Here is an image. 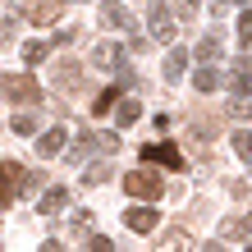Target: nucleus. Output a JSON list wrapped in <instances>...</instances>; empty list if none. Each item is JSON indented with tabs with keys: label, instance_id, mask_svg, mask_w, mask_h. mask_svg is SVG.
I'll return each mask as SVG.
<instances>
[{
	"label": "nucleus",
	"instance_id": "obj_25",
	"mask_svg": "<svg viewBox=\"0 0 252 252\" xmlns=\"http://www.w3.org/2000/svg\"><path fill=\"white\" fill-rule=\"evenodd\" d=\"M73 234H78V239H87V234H92V216H73Z\"/></svg>",
	"mask_w": 252,
	"mask_h": 252
},
{
	"label": "nucleus",
	"instance_id": "obj_2",
	"mask_svg": "<svg viewBox=\"0 0 252 252\" xmlns=\"http://www.w3.org/2000/svg\"><path fill=\"white\" fill-rule=\"evenodd\" d=\"M124 192L142 197V202H156V197H165V179L156 170H133V174H124Z\"/></svg>",
	"mask_w": 252,
	"mask_h": 252
},
{
	"label": "nucleus",
	"instance_id": "obj_15",
	"mask_svg": "<svg viewBox=\"0 0 252 252\" xmlns=\"http://www.w3.org/2000/svg\"><path fill=\"white\" fill-rule=\"evenodd\" d=\"M225 83H229V92H234V96H248V92H252V73H248V69H234Z\"/></svg>",
	"mask_w": 252,
	"mask_h": 252
},
{
	"label": "nucleus",
	"instance_id": "obj_3",
	"mask_svg": "<svg viewBox=\"0 0 252 252\" xmlns=\"http://www.w3.org/2000/svg\"><path fill=\"white\" fill-rule=\"evenodd\" d=\"M0 92L9 101H23V106H37L41 101V87H37V78H28V73H0Z\"/></svg>",
	"mask_w": 252,
	"mask_h": 252
},
{
	"label": "nucleus",
	"instance_id": "obj_20",
	"mask_svg": "<svg viewBox=\"0 0 252 252\" xmlns=\"http://www.w3.org/2000/svg\"><path fill=\"white\" fill-rule=\"evenodd\" d=\"M46 60V41H23V64H37Z\"/></svg>",
	"mask_w": 252,
	"mask_h": 252
},
{
	"label": "nucleus",
	"instance_id": "obj_16",
	"mask_svg": "<svg viewBox=\"0 0 252 252\" xmlns=\"http://www.w3.org/2000/svg\"><path fill=\"white\" fill-rule=\"evenodd\" d=\"M248 234H252L248 220H239V216H229L225 225H220V239H248Z\"/></svg>",
	"mask_w": 252,
	"mask_h": 252
},
{
	"label": "nucleus",
	"instance_id": "obj_22",
	"mask_svg": "<svg viewBox=\"0 0 252 252\" xmlns=\"http://www.w3.org/2000/svg\"><path fill=\"white\" fill-rule=\"evenodd\" d=\"M229 115H234V120H252V101L248 96H234L229 101Z\"/></svg>",
	"mask_w": 252,
	"mask_h": 252
},
{
	"label": "nucleus",
	"instance_id": "obj_26",
	"mask_svg": "<svg viewBox=\"0 0 252 252\" xmlns=\"http://www.w3.org/2000/svg\"><path fill=\"white\" fill-rule=\"evenodd\" d=\"M239 41H252V9L239 14Z\"/></svg>",
	"mask_w": 252,
	"mask_h": 252
},
{
	"label": "nucleus",
	"instance_id": "obj_17",
	"mask_svg": "<svg viewBox=\"0 0 252 252\" xmlns=\"http://www.w3.org/2000/svg\"><path fill=\"white\" fill-rule=\"evenodd\" d=\"M184 64H188V55H184V51H170V55H165V78H170V83L184 78Z\"/></svg>",
	"mask_w": 252,
	"mask_h": 252
},
{
	"label": "nucleus",
	"instance_id": "obj_10",
	"mask_svg": "<svg viewBox=\"0 0 252 252\" xmlns=\"http://www.w3.org/2000/svg\"><path fill=\"white\" fill-rule=\"evenodd\" d=\"M192 87H197V92H216V87H220V69L202 64L197 73H192Z\"/></svg>",
	"mask_w": 252,
	"mask_h": 252
},
{
	"label": "nucleus",
	"instance_id": "obj_28",
	"mask_svg": "<svg viewBox=\"0 0 252 252\" xmlns=\"http://www.w3.org/2000/svg\"><path fill=\"white\" fill-rule=\"evenodd\" d=\"M248 229H252V220H248Z\"/></svg>",
	"mask_w": 252,
	"mask_h": 252
},
{
	"label": "nucleus",
	"instance_id": "obj_24",
	"mask_svg": "<svg viewBox=\"0 0 252 252\" xmlns=\"http://www.w3.org/2000/svg\"><path fill=\"white\" fill-rule=\"evenodd\" d=\"M87 248L92 252H115V243L106 239V234H87Z\"/></svg>",
	"mask_w": 252,
	"mask_h": 252
},
{
	"label": "nucleus",
	"instance_id": "obj_21",
	"mask_svg": "<svg viewBox=\"0 0 252 252\" xmlns=\"http://www.w3.org/2000/svg\"><path fill=\"white\" fill-rule=\"evenodd\" d=\"M14 133H37V115L32 110H19V115H14Z\"/></svg>",
	"mask_w": 252,
	"mask_h": 252
},
{
	"label": "nucleus",
	"instance_id": "obj_11",
	"mask_svg": "<svg viewBox=\"0 0 252 252\" xmlns=\"http://www.w3.org/2000/svg\"><path fill=\"white\" fill-rule=\"evenodd\" d=\"M28 19H37V23H55L60 19V0H41V5L28 9Z\"/></svg>",
	"mask_w": 252,
	"mask_h": 252
},
{
	"label": "nucleus",
	"instance_id": "obj_1",
	"mask_svg": "<svg viewBox=\"0 0 252 252\" xmlns=\"http://www.w3.org/2000/svg\"><path fill=\"white\" fill-rule=\"evenodd\" d=\"M41 179L32 170H23L19 160H0V206H9V202H19L28 188H37Z\"/></svg>",
	"mask_w": 252,
	"mask_h": 252
},
{
	"label": "nucleus",
	"instance_id": "obj_7",
	"mask_svg": "<svg viewBox=\"0 0 252 252\" xmlns=\"http://www.w3.org/2000/svg\"><path fill=\"white\" fill-rule=\"evenodd\" d=\"M101 23L106 28H133V14L120 5V0H106V5H101Z\"/></svg>",
	"mask_w": 252,
	"mask_h": 252
},
{
	"label": "nucleus",
	"instance_id": "obj_23",
	"mask_svg": "<svg viewBox=\"0 0 252 252\" xmlns=\"http://www.w3.org/2000/svg\"><path fill=\"white\" fill-rule=\"evenodd\" d=\"M106 174H110V165L101 160V165H87V174H83V179H87V184H106Z\"/></svg>",
	"mask_w": 252,
	"mask_h": 252
},
{
	"label": "nucleus",
	"instance_id": "obj_27",
	"mask_svg": "<svg viewBox=\"0 0 252 252\" xmlns=\"http://www.w3.org/2000/svg\"><path fill=\"white\" fill-rule=\"evenodd\" d=\"M188 5H197V0H188Z\"/></svg>",
	"mask_w": 252,
	"mask_h": 252
},
{
	"label": "nucleus",
	"instance_id": "obj_6",
	"mask_svg": "<svg viewBox=\"0 0 252 252\" xmlns=\"http://www.w3.org/2000/svg\"><path fill=\"white\" fill-rule=\"evenodd\" d=\"M142 160H156V165H170V170H184V156L174 152L170 142H152V147H142Z\"/></svg>",
	"mask_w": 252,
	"mask_h": 252
},
{
	"label": "nucleus",
	"instance_id": "obj_19",
	"mask_svg": "<svg viewBox=\"0 0 252 252\" xmlns=\"http://www.w3.org/2000/svg\"><path fill=\"white\" fill-rule=\"evenodd\" d=\"M234 152L252 165V128H239V133H234Z\"/></svg>",
	"mask_w": 252,
	"mask_h": 252
},
{
	"label": "nucleus",
	"instance_id": "obj_14",
	"mask_svg": "<svg viewBox=\"0 0 252 252\" xmlns=\"http://www.w3.org/2000/svg\"><path fill=\"white\" fill-rule=\"evenodd\" d=\"M120 92H124V83H115V87H106V92H101L96 101H92V115H106L115 101H120Z\"/></svg>",
	"mask_w": 252,
	"mask_h": 252
},
{
	"label": "nucleus",
	"instance_id": "obj_4",
	"mask_svg": "<svg viewBox=\"0 0 252 252\" xmlns=\"http://www.w3.org/2000/svg\"><path fill=\"white\" fill-rule=\"evenodd\" d=\"M174 32H179V28H174V14L160 5V0H152V37L156 41H174Z\"/></svg>",
	"mask_w": 252,
	"mask_h": 252
},
{
	"label": "nucleus",
	"instance_id": "obj_13",
	"mask_svg": "<svg viewBox=\"0 0 252 252\" xmlns=\"http://www.w3.org/2000/svg\"><path fill=\"white\" fill-rule=\"evenodd\" d=\"M64 202H69V192H64V188H51L46 197H41V216H55V211H64Z\"/></svg>",
	"mask_w": 252,
	"mask_h": 252
},
{
	"label": "nucleus",
	"instance_id": "obj_5",
	"mask_svg": "<svg viewBox=\"0 0 252 252\" xmlns=\"http://www.w3.org/2000/svg\"><path fill=\"white\" fill-rule=\"evenodd\" d=\"M124 225H128L133 234H152V229L160 225V216L152 211V206H128V211H124Z\"/></svg>",
	"mask_w": 252,
	"mask_h": 252
},
{
	"label": "nucleus",
	"instance_id": "obj_18",
	"mask_svg": "<svg viewBox=\"0 0 252 252\" xmlns=\"http://www.w3.org/2000/svg\"><path fill=\"white\" fill-rule=\"evenodd\" d=\"M115 115H120V124L128 128V124L142 120V106H138V101H120V110H115Z\"/></svg>",
	"mask_w": 252,
	"mask_h": 252
},
{
	"label": "nucleus",
	"instance_id": "obj_9",
	"mask_svg": "<svg viewBox=\"0 0 252 252\" xmlns=\"http://www.w3.org/2000/svg\"><path fill=\"white\" fill-rule=\"evenodd\" d=\"M120 60H124V51L115 46V41H106V46L92 51V69H120Z\"/></svg>",
	"mask_w": 252,
	"mask_h": 252
},
{
	"label": "nucleus",
	"instance_id": "obj_8",
	"mask_svg": "<svg viewBox=\"0 0 252 252\" xmlns=\"http://www.w3.org/2000/svg\"><path fill=\"white\" fill-rule=\"evenodd\" d=\"M64 138H69V133H64L60 124H55V128H46V133L37 138V156H55V152H64Z\"/></svg>",
	"mask_w": 252,
	"mask_h": 252
},
{
	"label": "nucleus",
	"instance_id": "obj_12",
	"mask_svg": "<svg viewBox=\"0 0 252 252\" xmlns=\"http://www.w3.org/2000/svg\"><path fill=\"white\" fill-rule=\"evenodd\" d=\"M220 51H225V46H220V37H202V41H197V60H202V64H216Z\"/></svg>",
	"mask_w": 252,
	"mask_h": 252
}]
</instances>
